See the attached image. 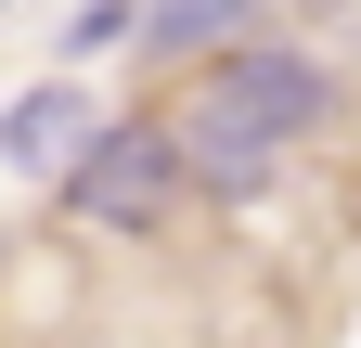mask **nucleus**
I'll return each instance as SVG.
<instances>
[{
	"label": "nucleus",
	"instance_id": "nucleus-5",
	"mask_svg": "<svg viewBox=\"0 0 361 348\" xmlns=\"http://www.w3.org/2000/svg\"><path fill=\"white\" fill-rule=\"evenodd\" d=\"M142 26H155V0H78V13H65V77H78L90 52H129Z\"/></svg>",
	"mask_w": 361,
	"mask_h": 348
},
{
	"label": "nucleus",
	"instance_id": "nucleus-1",
	"mask_svg": "<svg viewBox=\"0 0 361 348\" xmlns=\"http://www.w3.org/2000/svg\"><path fill=\"white\" fill-rule=\"evenodd\" d=\"M323 104H336V77H323V52H297V39H245V52H219L194 91L168 104L180 155H194V194H258L271 168L323 129Z\"/></svg>",
	"mask_w": 361,
	"mask_h": 348
},
{
	"label": "nucleus",
	"instance_id": "nucleus-4",
	"mask_svg": "<svg viewBox=\"0 0 361 348\" xmlns=\"http://www.w3.org/2000/svg\"><path fill=\"white\" fill-rule=\"evenodd\" d=\"M245 26H258V0H155V26H142V52H219V39H233L245 52Z\"/></svg>",
	"mask_w": 361,
	"mask_h": 348
},
{
	"label": "nucleus",
	"instance_id": "nucleus-2",
	"mask_svg": "<svg viewBox=\"0 0 361 348\" xmlns=\"http://www.w3.org/2000/svg\"><path fill=\"white\" fill-rule=\"evenodd\" d=\"M52 194H65V220H90V232H168V206L194 194V155H180L168 116H116Z\"/></svg>",
	"mask_w": 361,
	"mask_h": 348
},
{
	"label": "nucleus",
	"instance_id": "nucleus-3",
	"mask_svg": "<svg viewBox=\"0 0 361 348\" xmlns=\"http://www.w3.org/2000/svg\"><path fill=\"white\" fill-rule=\"evenodd\" d=\"M104 129H116V116L90 104V77H39V91H13V104H0V155H13L26 181H65V168L104 142Z\"/></svg>",
	"mask_w": 361,
	"mask_h": 348
},
{
	"label": "nucleus",
	"instance_id": "nucleus-6",
	"mask_svg": "<svg viewBox=\"0 0 361 348\" xmlns=\"http://www.w3.org/2000/svg\"><path fill=\"white\" fill-rule=\"evenodd\" d=\"M310 13H348V0H310Z\"/></svg>",
	"mask_w": 361,
	"mask_h": 348
}]
</instances>
